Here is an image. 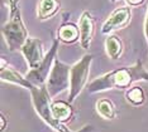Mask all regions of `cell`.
Segmentation results:
<instances>
[{
    "mask_svg": "<svg viewBox=\"0 0 148 132\" xmlns=\"http://www.w3.org/2000/svg\"><path fill=\"white\" fill-rule=\"evenodd\" d=\"M22 53L24 56L27 63L32 69L37 68L42 63L43 58V44L42 40L38 38H28L25 44L22 47Z\"/></svg>",
    "mask_w": 148,
    "mask_h": 132,
    "instance_id": "cell-8",
    "label": "cell"
},
{
    "mask_svg": "<svg viewBox=\"0 0 148 132\" xmlns=\"http://www.w3.org/2000/svg\"><path fill=\"white\" fill-rule=\"evenodd\" d=\"M0 76H1V81H4V82H10V83L18 84V86H22L29 91L34 87L28 79L22 77V74H19L16 70L13 69L12 67H8V66L5 67L4 59H1V73H0Z\"/></svg>",
    "mask_w": 148,
    "mask_h": 132,
    "instance_id": "cell-10",
    "label": "cell"
},
{
    "mask_svg": "<svg viewBox=\"0 0 148 132\" xmlns=\"http://www.w3.org/2000/svg\"><path fill=\"white\" fill-rule=\"evenodd\" d=\"M80 38V29L79 26L75 25L73 23H63L58 28L57 32V39L60 42H63L66 44H72Z\"/></svg>",
    "mask_w": 148,
    "mask_h": 132,
    "instance_id": "cell-12",
    "label": "cell"
},
{
    "mask_svg": "<svg viewBox=\"0 0 148 132\" xmlns=\"http://www.w3.org/2000/svg\"><path fill=\"white\" fill-rule=\"evenodd\" d=\"M9 1V8H10V14L15 13L19 9V0H8Z\"/></svg>",
    "mask_w": 148,
    "mask_h": 132,
    "instance_id": "cell-17",
    "label": "cell"
},
{
    "mask_svg": "<svg viewBox=\"0 0 148 132\" xmlns=\"http://www.w3.org/2000/svg\"><path fill=\"white\" fill-rule=\"evenodd\" d=\"M144 34H146L147 43H148V10H147V14H146V19H144Z\"/></svg>",
    "mask_w": 148,
    "mask_h": 132,
    "instance_id": "cell-18",
    "label": "cell"
},
{
    "mask_svg": "<svg viewBox=\"0 0 148 132\" xmlns=\"http://www.w3.org/2000/svg\"><path fill=\"white\" fill-rule=\"evenodd\" d=\"M130 19H132V9L129 6L116 8L103 24L101 33L103 34H109L110 32L125 28L130 23Z\"/></svg>",
    "mask_w": 148,
    "mask_h": 132,
    "instance_id": "cell-7",
    "label": "cell"
},
{
    "mask_svg": "<svg viewBox=\"0 0 148 132\" xmlns=\"http://www.w3.org/2000/svg\"><path fill=\"white\" fill-rule=\"evenodd\" d=\"M115 1H118V0H112V3H115Z\"/></svg>",
    "mask_w": 148,
    "mask_h": 132,
    "instance_id": "cell-19",
    "label": "cell"
},
{
    "mask_svg": "<svg viewBox=\"0 0 148 132\" xmlns=\"http://www.w3.org/2000/svg\"><path fill=\"white\" fill-rule=\"evenodd\" d=\"M95 110L99 116L105 120H113L116 117V107L114 102L109 98H101L95 104Z\"/></svg>",
    "mask_w": 148,
    "mask_h": 132,
    "instance_id": "cell-14",
    "label": "cell"
},
{
    "mask_svg": "<svg viewBox=\"0 0 148 132\" xmlns=\"http://www.w3.org/2000/svg\"><path fill=\"white\" fill-rule=\"evenodd\" d=\"M31 94H32V101H33V104H34L37 113L41 116V118L48 126H51L57 132H71L63 123L57 122L55 118H53L52 111H51V102H49L51 96H49L46 84L41 87L34 86L31 89ZM91 127H84V130L81 132H86Z\"/></svg>",
    "mask_w": 148,
    "mask_h": 132,
    "instance_id": "cell-2",
    "label": "cell"
},
{
    "mask_svg": "<svg viewBox=\"0 0 148 132\" xmlns=\"http://www.w3.org/2000/svg\"><path fill=\"white\" fill-rule=\"evenodd\" d=\"M92 62L91 54H85L77 63L71 67L70 72V96L69 103H72L76 97L81 93L82 88L85 87L87 77L90 73V66Z\"/></svg>",
    "mask_w": 148,
    "mask_h": 132,
    "instance_id": "cell-4",
    "label": "cell"
},
{
    "mask_svg": "<svg viewBox=\"0 0 148 132\" xmlns=\"http://www.w3.org/2000/svg\"><path fill=\"white\" fill-rule=\"evenodd\" d=\"M58 39H53V44L51 47V49L48 50V53L45 56L42 63L39 64L37 68L34 69H31L28 73H27L25 78L31 82L33 86H37V87H41V86H45V83L47 82L49 77V73H51V69L53 67V63H55V59H56V53H57V49H58Z\"/></svg>",
    "mask_w": 148,
    "mask_h": 132,
    "instance_id": "cell-6",
    "label": "cell"
},
{
    "mask_svg": "<svg viewBox=\"0 0 148 132\" xmlns=\"http://www.w3.org/2000/svg\"><path fill=\"white\" fill-rule=\"evenodd\" d=\"M51 111L53 118L60 123L70 122L73 117V110L69 102L55 101V102L51 103Z\"/></svg>",
    "mask_w": 148,
    "mask_h": 132,
    "instance_id": "cell-11",
    "label": "cell"
},
{
    "mask_svg": "<svg viewBox=\"0 0 148 132\" xmlns=\"http://www.w3.org/2000/svg\"><path fill=\"white\" fill-rule=\"evenodd\" d=\"M70 72H71V68L67 64L58 60V58L55 59L51 73H49V77L46 83V87L51 97H56L57 94L62 93L63 91L69 88Z\"/></svg>",
    "mask_w": 148,
    "mask_h": 132,
    "instance_id": "cell-5",
    "label": "cell"
},
{
    "mask_svg": "<svg viewBox=\"0 0 148 132\" xmlns=\"http://www.w3.org/2000/svg\"><path fill=\"white\" fill-rule=\"evenodd\" d=\"M148 81V72L143 68L142 60H137L134 66L122 67L94 79L89 84V92L97 93L114 88H129L134 82Z\"/></svg>",
    "mask_w": 148,
    "mask_h": 132,
    "instance_id": "cell-1",
    "label": "cell"
},
{
    "mask_svg": "<svg viewBox=\"0 0 148 132\" xmlns=\"http://www.w3.org/2000/svg\"><path fill=\"white\" fill-rule=\"evenodd\" d=\"M80 29V43L84 49H89L90 43L95 33V20L89 12H84L79 20Z\"/></svg>",
    "mask_w": 148,
    "mask_h": 132,
    "instance_id": "cell-9",
    "label": "cell"
},
{
    "mask_svg": "<svg viewBox=\"0 0 148 132\" xmlns=\"http://www.w3.org/2000/svg\"><path fill=\"white\" fill-rule=\"evenodd\" d=\"M61 8L60 0H39L38 4V18L46 20L52 18Z\"/></svg>",
    "mask_w": 148,
    "mask_h": 132,
    "instance_id": "cell-13",
    "label": "cell"
},
{
    "mask_svg": "<svg viewBox=\"0 0 148 132\" xmlns=\"http://www.w3.org/2000/svg\"><path fill=\"white\" fill-rule=\"evenodd\" d=\"M105 49L108 56L112 59H118L123 53L124 45L122 39L118 35H108V38L105 39Z\"/></svg>",
    "mask_w": 148,
    "mask_h": 132,
    "instance_id": "cell-15",
    "label": "cell"
},
{
    "mask_svg": "<svg viewBox=\"0 0 148 132\" xmlns=\"http://www.w3.org/2000/svg\"><path fill=\"white\" fill-rule=\"evenodd\" d=\"M1 32L12 52L22 49L29 37L28 30L23 23L21 10L18 9L15 13H12L9 15V20L1 26Z\"/></svg>",
    "mask_w": 148,
    "mask_h": 132,
    "instance_id": "cell-3",
    "label": "cell"
},
{
    "mask_svg": "<svg viewBox=\"0 0 148 132\" xmlns=\"http://www.w3.org/2000/svg\"><path fill=\"white\" fill-rule=\"evenodd\" d=\"M125 98L132 106H142V104L146 102V94H144V91L140 87H130L129 89L125 93Z\"/></svg>",
    "mask_w": 148,
    "mask_h": 132,
    "instance_id": "cell-16",
    "label": "cell"
}]
</instances>
